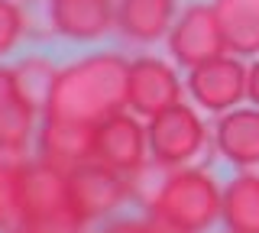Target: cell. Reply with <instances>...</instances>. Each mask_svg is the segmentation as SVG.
<instances>
[{"label": "cell", "instance_id": "1", "mask_svg": "<svg viewBox=\"0 0 259 233\" xmlns=\"http://www.w3.org/2000/svg\"><path fill=\"white\" fill-rule=\"evenodd\" d=\"M126 75L130 59L117 52H94L68 62L55 75L42 117L97 126L101 120L126 110Z\"/></svg>", "mask_w": 259, "mask_h": 233}, {"label": "cell", "instance_id": "2", "mask_svg": "<svg viewBox=\"0 0 259 233\" xmlns=\"http://www.w3.org/2000/svg\"><path fill=\"white\" fill-rule=\"evenodd\" d=\"M152 162L136 181V198L146 204V214L172 223L185 233H204L221 220L224 188L207 168L185 165V168H159Z\"/></svg>", "mask_w": 259, "mask_h": 233}, {"label": "cell", "instance_id": "3", "mask_svg": "<svg viewBox=\"0 0 259 233\" xmlns=\"http://www.w3.org/2000/svg\"><path fill=\"white\" fill-rule=\"evenodd\" d=\"M146 130H149V156L159 168L194 165L198 156L210 143L207 123L185 101L168 107V110H162L159 117L146 120Z\"/></svg>", "mask_w": 259, "mask_h": 233}, {"label": "cell", "instance_id": "4", "mask_svg": "<svg viewBox=\"0 0 259 233\" xmlns=\"http://www.w3.org/2000/svg\"><path fill=\"white\" fill-rule=\"evenodd\" d=\"M68 195L75 214L88 227H94V223H104L107 217H113L126 201L136 198V181L94 159V162L68 172Z\"/></svg>", "mask_w": 259, "mask_h": 233}, {"label": "cell", "instance_id": "5", "mask_svg": "<svg viewBox=\"0 0 259 233\" xmlns=\"http://www.w3.org/2000/svg\"><path fill=\"white\" fill-rule=\"evenodd\" d=\"M165 45H168V55L175 59V65L182 68H194L201 62H210L217 55L230 52L214 4H191L188 10L178 13L165 36Z\"/></svg>", "mask_w": 259, "mask_h": 233}, {"label": "cell", "instance_id": "6", "mask_svg": "<svg viewBox=\"0 0 259 233\" xmlns=\"http://www.w3.org/2000/svg\"><path fill=\"white\" fill-rule=\"evenodd\" d=\"M185 84L178 78L175 65H168L159 55H136L130 59V75H126V110L136 117L152 120L162 110L182 104Z\"/></svg>", "mask_w": 259, "mask_h": 233}, {"label": "cell", "instance_id": "7", "mask_svg": "<svg viewBox=\"0 0 259 233\" xmlns=\"http://www.w3.org/2000/svg\"><path fill=\"white\" fill-rule=\"evenodd\" d=\"M246 75H249V65H243L240 55L227 52V55H217L210 62L188 68L185 91L191 94V101L201 110L227 114V110L240 107V101L246 98Z\"/></svg>", "mask_w": 259, "mask_h": 233}, {"label": "cell", "instance_id": "8", "mask_svg": "<svg viewBox=\"0 0 259 233\" xmlns=\"http://www.w3.org/2000/svg\"><path fill=\"white\" fill-rule=\"evenodd\" d=\"M94 143H97V162L117 168L130 178H140L152 165L149 130H146L143 117H136L133 110H120V114L101 120Z\"/></svg>", "mask_w": 259, "mask_h": 233}, {"label": "cell", "instance_id": "9", "mask_svg": "<svg viewBox=\"0 0 259 233\" xmlns=\"http://www.w3.org/2000/svg\"><path fill=\"white\" fill-rule=\"evenodd\" d=\"M97 126L78 123V120H39L36 139H32V156L39 162H49L62 172H75L97 159Z\"/></svg>", "mask_w": 259, "mask_h": 233}, {"label": "cell", "instance_id": "10", "mask_svg": "<svg viewBox=\"0 0 259 233\" xmlns=\"http://www.w3.org/2000/svg\"><path fill=\"white\" fill-rule=\"evenodd\" d=\"M49 26L68 42H94L117 26V0H49Z\"/></svg>", "mask_w": 259, "mask_h": 233}, {"label": "cell", "instance_id": "11", "mask_svg": "<svg viewBox=\"0 0 259 233\" xmlns=\"http://www.w3.org/2000/svg\"><path fill=\"white\" fill-rule=\"evenodd\" d=\"M214 146L243 172L259 168V107H233L217 117Z\"/></svg>", "mask_w": 259, "mask_h": 233}, {"label": "cell", "instance_id": "12", "mask_svg": "<svg viewBox=\"0 0 259 233\" xmlns=\"http://www.w3.org/2000/svg\"><path fill=\"white\" fill-rule=\"evenodd\" d=\"M175 13V0H117V29L130 42H156L168 36Z\"/></svg>", "mask_w": 259, "mask_h": 233}, {"label": "cell", "instance_id": "13", "mask_svg": "<svg viewBox=\"0 0 259 233\" xmlns=\"http://www.w3.org/2000/svg\"><path fill=\"white\" fill-rule=\"evenodd\" d=\"M221 220L227 233H259V175L240 172L224 188Z\"/></svg>", "mask_w": 259, "mask_h": 233}, {"label": "cell", "instance_id": "14", "mask_svg": "<svg viewBox=\"0 0 259 233\" xmlns=\"http://www.w3.org/2000/svg\"><path fill=\"white\" fill-rule=\"evenodd\" d=\"M227 49L233 55H259V0H214Z\"/></svg>", "mask_w": 259, "mask_h": 233}, {"label": "cell", "instance_id": "15", "mask_svg": "<svg viewBox=\"0 0 259 233\" xmlns=\"http://www.w3.org/2000/svg\"><path fill=\"white\" fill-rule=\"evenodd\" d=\"M26 162L10 159L0 162V233H16L29 227L26 214Z\"/></svg>", "mask_w": 259, "mask_h": 233}, {"label": "cell", "instance_id": "16", "mask_svg": "<svg viewBox=\"0 0 259 233\" xmlns=\"http://www.w3.org/2000/svg\"><path fill=\"white\" fill-rule=\"evenodd\" d=\"M13 71H16L20 94L32 107L46 110V101H49V91H52V81H55V75H59V68H52V62L42 59V55H29V59L16 62Z\"/></svg>", "mask_w": 259, "mask_h": 233}, {"label": "cell", "instance_id": "17", "mask_svg": "<svg viewBox=\"0 0 259 233\" xmlns=\"http://www.w3.org/2000/svg\"><path fill=\"white\" fill-rule=\"evenodd\" d=\"M26 26H29V20L23 13V7L16 0H0V59L20 45Z\"/></svg>", "mask_w": 259, "mask_h": 233}, {"label": "cell", "instance_id": "18", "mask_svg": "<svg viewBox=\"0 0 259 233\" xmlns=\"http://www.w3.org/2000/svg\"><path fill=\"white\" fill-rule=\"evenodd\" d=\"M20 101H26V98L20 94V84H16L13 65H0V117H4L7 110H13Z\"/></svg>", "mask_w": 259, "mask_h": 233}, {"label": "cell", "instance_id": "19", "mask_svg": "<svg viewBox=\"0 0 259 233\" xmlns=\"http://www.w3.org/2000/svg\"><path fill=\"white\" fill-rule=\"evenodd\" d=\"M146 230H149L146 217H113V220L97 227L94 233H146Z\"/></svg>", "mask_w": 259, "mask_h": 233}, {"label": "cell", "instance_id": "20", "mask_svg": "<svg viewBox=\"0 0 259 233\" xmlns=\"http://www.w3.org/2000/svg\"><path fill=\"white\" fill-rule=\"evenodd\" d=\"M246 98L253 101V107H259V59L249 65V75H246Z\"/></svg>", "mask_w": 259, "mask_h": 233}, {"label": "cell", "instance_id": "21", "mask_svg": "<svg viewBox=\"0 0 259 233\" xmlns=\"http://www.w3.org/2000/svg\"><path fill=\"white\" fill-rule=\"evenodd\" d=\"M146 223H149V230H146V233H185V230H178V227L159 220V217H152V214H146Z\"/></svg>", "mask_w": 259, "mask_h": 233}, {"label": "cell", "instance_id": "22", "mask_svg": "<svg viewBox=\"0 0 259 233\" xmlns=\"http://www.w3.org/2000/svg\"><path fill=\"white\" fill-rule=\"evenodd\" d=\"M16 233H39V230H32V227H23V230H16Z\"/></svg>", "mask_w": 259, "mask_h": 233}]
</instances>
